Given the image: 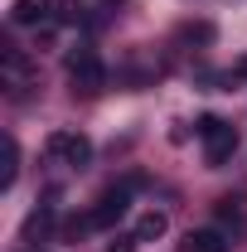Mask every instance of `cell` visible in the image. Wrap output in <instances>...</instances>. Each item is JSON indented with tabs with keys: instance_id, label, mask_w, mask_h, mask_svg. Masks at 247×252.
Wrapping results in <instances>:
<instances>
[{
	"instance_id": "obj_9",
	"label": "cell",
	"mask_w": 247,
	"mask_h": 252,
	"mask_svg": "<svg viewBox=\"0 0 247 252\" xmlns=\"http://www.w3.org/2000/svg\"><path fill=\"white\" fill-rule=\"evenodd\" d=\"M0 151H5V170H0V189L15 185V175H20V146H15V136H5L0 141Z\"/></svg>"
},
{
	"instance_id": "obj_1",
	"label": "cell",
	"mask_w": 247,
	"mask_h": 252,
	"mask_svg": "<svg viewBox=\"0 0 247 252\" xmlns=\"http://www.w3.org/2000/svg\"><path fill=\"white\" fill-rule=\"evenodd\" d=\"M68 83H73V93L97 97L107 88V63L97 59L93 49H73V54H68Z\"/></svg>"
},
{
	"instance_id": "obj_8",
	"label": "cell",
	"mask_w": 247,
	"mask_h": 252,
	"mask_svg": "<svg viewBox=\"0 0 247 252\" xmlns=\"http://www.w3.org/2000/svg\"><path fill=\"white\" fill-rule=\"evenodd\" d=\"M165 228H170V219H165L160 209H151V214H141V223H136V238L151 243V238H165Z\"/></svg>"
},
{
	"instance_id": "obj_6",
	"label": "cell",
	"mask_w": 247,
	"mask_h": 252,
	"mask_svg": "<svg viewBox=\"0 0 247 252\" xmlns=\"http://www.w3.org/2000/svg\"><path fill=\"white\" fill-rule=\"evenodd\" d=\"M34 78V63L25 49H15V44H5V83L15 88V93H25V83Z\"/></svg>"
},
{
	"instance_id": "obj_12",
	"label": "cell",
	"mask_w": 247,
	"mask_h": 252,
	"mask_svg": "<svg viewBox=\"0 0 247 252\" xmlns=\"http://www.w3.org/2000/svg\"><path fill=\"white\" fill-rule=\"evenodd\" d=\"M238 78H247V59L238 63V68H233V83H238Z\"/></svg>"
},
{
	"instance_id": "obj_3",
	"label": "cell",
	"mask_w": 247,
	"mask_h": 252,
	"mask_svg": "<svg viewBox=\"0 0 247 252\" xmlns=\"http://www.w3.org/2000/svg\"><path fill=\"white\" fill-rule=\"evenodd\" d=\"M49 156L59 160V165L83 170V165L93 160V141H88L83 131H54V136H49Z\"/></svg>"
},
{
	"instance_id": "obj_5",
	"label": "cell",
	"mask_w": 247,
	"mask_h": 252,
	"mask_svg": "<svg viewBox=\"0 0 247 252\" xmlns=\"http://www.w3.org/2000/svg\"><path fill=\"white\" fill-rule=\"evenodd\" d=\"M54 20V0H15L10 5V25L30 30V25H49Z\"/></svg>"
},
{
	"instance_id": "obj_7",
	"label": "cell",
	"mask_w": 247,
	"mask_h": 252,
	"mask_svg": "<svg viewBox=\"0 0 247 252\" xmlns=\"http://www.w3.org/2000/svg\"><path fill=\"white\" fill-rule=\"evenodd\" d=\"M180 252H228V238L218 228H194L185 243H180Z\"/></svg>"
},
{
	"instance_id": "obj_2",
	"label": "cell",
	"mask_w": 247,
	"mask_h": 252,
	"mask_svg": "<svg viewBox=\"0 0 247 252\" xmlns=\"http://www.w3.org/2000/svg\"><path fill=\"white\" fill-rule=\"evenodd\" d=\"M199 141H204V160L209 165H223V160H233V151H238V131L228 122H218V117H199Z\"/></svg>"
},
{
	"instance_id": "obj_4",
	"label": "cell",
	"mask_w": 247,
	"mask_h": 252,
	"mask_svg": "<svg viewBox=\"0 0 247 252\" xmlns=\"http://www.w3.org/2000/svg\"><path fill=\"white\" fill-rule=\"evenodd\" d=\"M126 209H131V189L117 185V189H107V194L97 199V209L88 214V223H93V228H117V223L126 219Z\"/></svg>"
},
{
	"instance_id": "obj_11",
	"label": "cell",
	"mask_w": 247,
	"mask_h": 252,
	"mask_svg": "<svg viewBox=\"0 0 247 252\" xmlns=\"http://www.w3.org/2000/svg\"><path fill=\"white\" fill-rule=\"evenodd\" d=\"M136 243H141L136 233H117V238L107 243V252H136Z\"/></svg>"
},
{
	"instance_id": "obj_10",
	"label": "cell",
	"mask_w": 247,
	"mask_h": 252,
	"mask_svg": "<svg viewBox=\"0 0 247 252\" xmlns=\"http://www.w3.org/2000/svg\"><path fill=\"white\" fill-rule=\"evenodd\" d=\"M218 219H223V223H233V228H243V209H238V199H218Z\"/></svg>"
}]
</instances>
